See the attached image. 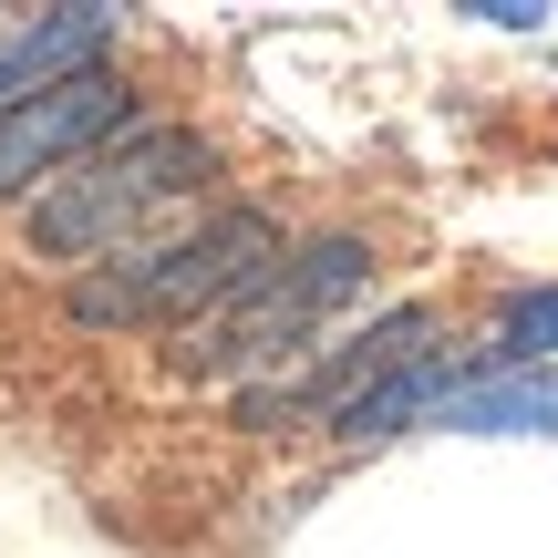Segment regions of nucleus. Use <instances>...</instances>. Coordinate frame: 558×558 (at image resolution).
<instances>
[{"instance_id":"f257e3e1","label":"nucleus","mask_w":558,"mask_h":558,"mask_svg":"<svg viewBox=\"0 0 558 558\" xmlns=\"http://www.w3.org/2000/svg\"><path fill=\"white\" fill-rule=\"evenodd\" d=\"M207 177H218V135L145 114L135 135H114L104 156H83L73 177L41 186V197L21 207V239H32V259L104 269V259H124V248H145V228H156L166 207H186Z\"/></svg>"},{"instance_id":"f03ea898","label":"nucleus","mask_w":558,"mask_h":558,"mask_svg":"<svg viewBox=\"0 0 558 558\" xmlns=\"http://www.w3.org/2000/svg\"><path fill=\"white\" fill-rule=\"evenodd\" d=\"M279 259H290L279 207H207L197 228H166V239L83 269L73 279V320L83 331H197L207 311L259 290Z\"/></svg>"},{"instance_id":"7ed1b4c3","label":"nucleus","mask_w":558,"mask_h":558,"mask_svg":"<svg viewBox=\"0 0 558 558\" xmlns=\"http://www.w3.org/2000/svg\"><path fill=\"white\" fill-rule=\"evenodd\" d=\"M373 279H383V239L373 228H311V239H290V259H279L259 290H239L228 311H207L197 331H177L166 362H177L186 383H259L311 331H331Z\"/></svg>"},{"instance_id":"20e7f679","label":"nucleus","mask_w":558,"mask_h":558,"mask_svg":"<svg viewBox=\"0 0 558 558\" xmlns=\"http://www.w3.org/2000/svg\"><path fill=\"white\" fill-rule=\"evenodd\" d=\"M135 124H145V114H135V83H124L114 62L21 94L11 114H0V197H41L52 177H73L83 156H104V145L135 135Z\"/></svg>"},{"instance_id":"39448f33","label":"nucleus","mask_w":558,"mask_h":558,"mask_svg":"<svg viewBox=\"0 0 558 558\" xmlns=\"http://www.w3.org/2000/svg\"><path fill=\"white\" fill-rule=\"evenodd\" d=\"M104 52H114V11H41V21H21V32L0 41V114H11L21 94H41V83L94 73Z\"/></svg>"},{"instance_id":"423d86ee","label":"nucleus","mask_w":558,"mask_h":558,"mask_svg":"<svg viewBox=\"0 0 558 558\" xmlns=\"http://www.w3.org/2000/svg\"><path fill=\"white\" fill-rule=\"evenodd\" d=\"M486 341H497V362H558V290H518Z\"/></svg>"}]
</instances>
